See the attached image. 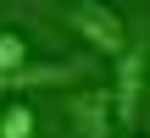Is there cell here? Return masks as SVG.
I'll use <instances>...</instances> for the list:
<instances>
[{"mask_svg":"<svg viewBox=\"0 0 150 138\" xmlns=\"http://www.w3.org/2000/svg\"><path fill=\"white\" fill-rule=\"evenodd\" d=\"M145 72H150V28H128V50L117 55V72H111V122L117 133H134L139 127V105H145Z\"/></svg>","mask_w":150,"mask_h":138,"instance_id":"1","label":"cell"},{"mask_svg":"<svg viewBox=\"0 0 150 138\" xmlns=\"http://www.w3.org/2000/svg\"><path fill=\"white\" fill-rule=\"evenodd\" d=\"M67 17V28H78V39L95 50V55H122L128 50V22H122V11H111V6H100V0H78V6H67L61 11Z\"/></svg>","mask_w":150,"mask_h":138,"instance_id":"2","label":"cell"},{"mask_svg":"<svg viewBox=\"0 0 150 138\" xmlns=\"http://www.w3.org/2000/svg\"><path fill=\"white\" fill-rule=\"evenodd\" d=\"M89 72H95V61H89V55H67V61H28L22 72L0 77V89H6V94H17V89H56V83H78V77H89Z\"/></svg>","mask_w":150,"mask_h":138,"instance_id":"3","label":"cell"},{"mask_svg":"<svg viewBox=\"0 0 150 138\" xmlns=\"http://www.w3.org/2000/svg\"><path fill=\"white\" fill-rule=\"evenodd\" d=\"M67 116H72V138H111L117 133L106 89H78V100L67 105Z\"/></svg>","mask_w":150,"mask_h":138,"instance_id":"4","label":"cell"},{"mask_svg":"<svg viewBox=\"0 0 150 138\" xmlns=\"http://www.w3.org/2000/svg\"><path fill=\"white\" fill-rule=\"evenodd\" d=\"M33 61V44L17 33V28H0V77H11V72H22Z\"/></svg>","mask_w":150,"mask_h":138,"instance_id":"5","label":"cell"},{"mask_svg":"<svg viewBox=\"0 0 150 138\" xmlns=\"http://www.w3.org/2000/svg\"><path fill=\"white\" fill-rule=\"evenodd\" d=\"M0 138H33V111H28L22 100H11V105L0 111Z\"/></svg>","mask_w":150,"mask_h":138,"instance_id":"6","label":"cell"},{"mask_svg":"<svg viewBox=\"0 0 150 138\" xmlns=\"http://www.w3.org/2000/svg\"><path fill=\"white\" fill-rule=\"evenodd\" d=\"M111 138H139V133H111Z\"/></svg>","mask_w":150,"mask_h":138,"instance_id":"7","label":"cell"}]
</instances>
